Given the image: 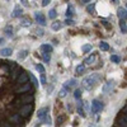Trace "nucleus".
Here are the masks:
<instances>
[{
  "instance_id": "nucleus-1",
  "label": "nucleus",
  "mask_w": 127,
  "mask_h": 127,
  "mask_svg": "<svg viewBox=\"0 0 127 127\" xmlns=\"http://www.w3.org/2000/svg\"><path fill=\"white\" fill-rule=\"evenodd\" d=\"M99 80H100V76L98 75V74H92V75H89V76H87L85 79H84L81 84H83V87L85 88L87 90H90V89H93V87Z\"/></svg>"
},
{
  "instance_id": "nucleus-2",
  "label": "nucleus",
  "mask_w": 127,
  "mask_h": 127,
  "mask_svg": "<svg viewBox=\"0 0 127 127\" xmlns=\"http://www.w3.org/2000/svg\"><path fill=\"white\" fill-rule=\"evenodd\" d=\"M32 112H33V104H32V103H27V104H24L23 107L19 109L18 114H19L23 120H28V118L31 117Z\"/></svg>"
},
{
  "instance_id": "nucleus-3",
  "label": "nucleus",
  "mask_w": 127,
  "mask_h": 127,
  "mask_svg": "<svg viewBox=\"0 0 127 127\" xmlns=\"http://www.w3.org/2000/svg\"><path fill=\"white\" fill-rule=\"evenodd\" d=\"M116 126H120V127H127V116L125 113H121L117 118H116L114 122Z\"/></svg>"
},
{
  "instance_id": "nucleus-4",
  "label": "nucleus",
  "mask_w": 127,
  "mask_h": 127,
  "mask_svg": "<svg viewBox=\"0 0 127 127\" xmlns=\"http://www.w3.org/2000/svg\"><path fill=\"white\" fill-rule=\"evenodd\" d=\"M102 109H103V103L100 100H98V99H94L92 102V109L90 111L93 113H99Z\"/></svg>"
},
{
  "instance_id": "nucleus-5",
  "label": "nucleus",
  "mask_w": 127,
  "mask_h": 127,
  "mask_svg": "<svg viewBox=\"0 0 127 127\" xmlns=\"http://www.w3.org/2000/svg\"><path fill=\"white\" fill-rule=\"evenodd\" d=\"M28 78H29V72L22 71L18 75V78H17V84H18V85H22V84H24V83L28 81Z\"/></svg>"
},
{
  "instance_id": "nucleus-6",
  "label": "nucleus",
  "mask_w": 127,
  "mask_h": 127,
  "mask_svg": "<svg viewBox=\"0 0 127 127\" xmlns=\"http://www.w3.org/2000/svg\"><path fill=\"white\" fill-rule=\"evenodd\" d=\"M33 100H34V98H33V95H32V94H23L22 97H20V98L18 99V102H19L20 104L33 103Z\"/></svg>"
},
{
  "instance_id": "nucleus-7",
  "label": "nucleus",
  "mask_w": 127,
  "mask_h": 127,
  "mask_svg": "<svg viewBox=\"0 0 127 127\" xmlns=\"http://www.w3.org/2000/svg\"><path fill=\"white\" fill-rule=\"evenodd\" d=\"M29 90H32V85H31V83H24V85L23 87H20V88H17L15 89V93H28Z\"/></svg>"
},
{
  "instance_id": "nucleus-8",
  "label": "nucleus",
  "mask_w": 127,
  "mask_h": 127,
  "mask_svg": "<svg viewBox=\"0 0 127 127\" xmlns=\"http://www.w3.org/2000/svg\"><path fill=\"white\" fill-rule=\"evenodd\" d=\"M34 19L37 20L41 26H46V18H45V15L42 14L41 12H36L34 13Z\"/></svg>"
},
{
  "instance_id": "nucleus-9",
  "label": "nucleus",
  "mask_w": 127,
  "mask_h": 127,
  "mask_svg": "<svg viewBox=\"0 0 127 127\" xmlns=\"http://www.w3.org/2000/svg\"><path fill=\"white\" fill-rule=\"evenodd\" d=\"M10 122H13V123H15V125H19V126H23V125H24L23 118L20 117L19 114H13L12 117H10Z\"/></svg>"
},
{
  "instance_id": "nucleus-10",
  "label": "nucleus",
  "mask_w": 127,
  "mask_h": 127,
  "mask_svg": "<svg viewBox=\"0 0 127 127\" xmlns=\"http://www.w3.org/2000/svg\"><path fill=\"white\" fill-rule=\"evenodd\" d=\"M48 112H50V107H43V108H41L39 111H38V120H41V121H43L45 120V117L48 114Z\"/></svg>"
},
{
  "instance_id": "nucleus-11",
  "label": "nucleus",
  "mask_w": 127,
  "mask_h": 127,
  "mask_svg": "<svg viewBox=\"0 0 127 127\" xmlns=\"http://www.w3.org/2000/svg\"><path fill=\"white\" fill-rule=\"evenodd\" d=\"M76 84H78L76 79H70V80L65 81V84H64V88H65L66 90H70V89H71V87H75Z\"/></svg>"
},
{
  "instance_id": "nucleus-12",
  "label": "nucleus",
  "mask_w": 127,
  "mask_h": 127,
  "mask_svg": "<svg viewBox=\"0 0 127 127\" xmlns=\"http://www.w3.org/2000/svg\"><path fill=\"white\" fill-rule=\"evenodd\" d=\"M112 90H113V81L105 83V85H104V88H103V92H104L105 94H108V93H111Z\"/></svg>"
},
{
  "instance_id": "nucleus-13",
  "label": "nucleus",
  "mask_w": 127,
  "mask_h": 127,
  "mask_svg": "<svg viewBox=\"0 0 127 127\" xmlns=\"http://www.w3.org/2000/svg\"><path fill=\"white\" fill-rule=\"evenodd\" d=\"M39 50L42 51V52H52V50H54V47H52L51 45H48V43H43V45H41V47H39Z\"/></svg>"
},
{
  "instance_id": "nucleus-14",
  "label": "nucleus",
  "mask_w": 127,
  "mask_h": 127,
  "mask_svg": "<svg viewBox=\"0 0 127 127\" xmlns=\"http://www.w3.org/2000/svg\"><path fill=\"white\" fill-rule=\"evenodd\" d=\"M18 72H22V69H20V66H19V65H18L15 69H13L12 71H10V74H12V75H10V78H12V79H17V78H18V75H19Z\"/></svg>"
},
{
  "instance_id": "nucleus-15",
  "label": "nucleus",
  "mask_w": 127,
  "mask_h": 127,
  "mask_svg": "<svg viewBox=\"0 0 127 127\" xmlns=\"http://www.w3.org/2000/svg\"><path fill=\"white\" fill-rule=\"evenodd\" d=\"M117 15L120 19H127V10L123 9V8H120L118 12H117Z\"/></svg>"
},
{
  "instance_id": "nucleus-16",
  "label": "nucleus",
  "mask_w": 127,
  "mask_h": 127,
  "mask_svg": "<svg viewBox=\"0 0 127 127\" xmlns=\"http://www.w3.org/2000/svg\"><path fill=\"white\" fill-rule=\"evenodd\" d=\"M13 54V50L12 48H3V50H0V55L4 56V57H8Z\"/></svg>"
},
{
  "instance_id": "nucleus-17",
  "label": "nucleus",
  "mask_w": 127,
  "mask_h": 127,
  "mask_svg": "<svg viewBox=\"0 0 127 127\" xmlns=\"http://www.w3.org/2000/svg\"><path fill=\"white\" fill-rule=\"evenodd\" d=\"M22 13H23L22 8L15 6V8H14V10H13V14H12V17H13V18H18V17H20V15H22Z\"/></svg>"
},
{
  "instance_id": "nucleus-18",
  "label": "nucleus",
  "mask_w": 127,
  "mask_h": 127,
  "mask_svg": "<svg viewBox=\"0 0 127 127\" xmlns=\"http://www.w3.org/2000/svg\"><path fill=\"white\" fill-rule=\"evenodd\" d=\"M62 22H60V20H56V22H54L52 23V26H51V28L54 29V31H60L61 28H62Z\"/></svg>"
},
{
  "instance_id": "nucleus-19",
  "label": "nucleus",
  "mask_w": 127,
  "mask_h": 127,
  "mask_svg": "<svg viewBox=\"0 0 127 127\" xmlns=\"http://www.w3.org/2000/svg\"><path fill=\"white\" fill-rule=\"evenodd\" d=\"M28 56V51L27 50H22L18 52V60H24Z\"/></svg>"
},
{
  "instance_id": "nucleus-20",
  "label": "nucleus",
  "mask_w": 127,
  "mask_h": 127,
  "mask_svg": "<svg viewBox=\"0 0 127 127\" xmlns=\"http://www.w3.org/2000/svg\"><path fill=\"white\" fill-rule=\"evenodd\" d=\"M72 14H74V6L71 4H69V6L66 9V18H71Z\"/></svg>"
},
{
  "instance_id": "nucleus-21",
  "label": "nucleus",
  "mask_w": 127,
  "mask_h": 127,
  "mask_svg": "<svg viewBox=\"0 0 127 127\" xmlns=\"http://www.w3.org/2000/svg\"><path fill=\"white\" fill-rule=\"evenodd\" d=\"M95 60H97V56L95 55H92L90 57H88V59H85V61H84V64L85 65H90V64H93Z\"/></svg>"
},
{
  "instance_id": "nucleus-22",
  "label": "nucleus",
  "mask_w": 127,
  "mask_h": 127,
  "mask_svg": "<svg viewBox=\"0 0 127 127\" xmlns=\"http://www.w3.org/2000/svg\"><path fill=\"white\" fill-rule=\"evenodd\" d=\"M120 27H121L122 33H127V27H126V22H125V19H120Z\"/></svg>"
},
{
  "instance_id": "nucleus-23",
  "label": "nucleus",
  "mask_w": 127,
  "mask_h": 127,
  "mask_svg": "<svg viewBox=\"0 0 127 127\" xmlns=\"http://www.w3.org/2000/svg\"><path fill=\"white\" fill-rule=\"evenodd\" d=\"M20 24L23 27H29L31 26V19L29 18H22L20 19Z\"/></svg>"
},
{
  "instance_id": "nucleus-24",
  "label": "nucleus",
  "mask_w": 127,
  "mask_h": 127,
  "mask_svg": "<svg viewBox=\"0 0 127 127\" xmlns=\"http://www.w3.org/2000/svg\"><path fill=\"white\" fill-rule=\"evenodd\" d=\"M79 100V103H78V112H79V114L81 116V117H84V111H83V102H81V99H78Z\"/></svg>"
},
{
  "instance_id": "nucleus-25",
  "label": "nucleus",
  "mask_w": 127,
  "mask_h": 127,
  "mask_svg": "<svg viewBox=\"0 0 127 127\" xmlns=\"http://www.w3.org/2000/svg\"><path fill=\"white\" fill-rule=\"evenodd\" d=\"M99 48L102 51H109V45L107 43V42H100V43H99Z\"/></svg>"
},
{
  "instance_id": "nucleus-26",
  "label": "nucleus",
  "mask_w": 127,
  "mask_h": 127,
  "mask_svg": "<svg viewBox=\"0 0 127 127\" xmlns=\"http://www.w3.org/2000/svg\"><path fill=\"white\" fill-rule=\"evenodd\" d=\"M42 57H43V61H45L46 64H48V62H50V60H51V55H50V52H42Z\"/></svg>"
},
{
  "instance_id": "nucleus-27",
  "label": "nucleus",
  "mask_w": 127,
  "mask_h": 127,
  "mask_svg": "<svg viewBox=\"0 0 127 127\" xmlns=\"http://www.w3.org/2000/svg\"><path fill=\"white\" fill-rule=\"evenodd\" d=\"M56 17H57V12H56L55 9H51L50 12H48V18L50 19H55Z\"/></svg>"
},
{
  "instance_id": "nucleus-28",
  "label": "nucleus",
  "mask_w": 127,
  "mask_h": 127,
  "mask_svg": "<svg viewBox=\"0 0 127 127\" xmlns=\"http://www.w3.org/2000/svg\"><path fill=\"white\" fill-rule=\"evenodd\" d=\"M29 78L32 79V81H33V84H34V87L36 88H38V85H39V83H38V80H37V78L33 75L32 72H29Z\"/></svg>"
},
{
  "instance_id": "nucleus-29",
  "label": "nucleus",
  "mask_w": 127,
  "mask_h": 127,
  "mask_svg": "<svg viewBox=\"0 0 127 127\" xmlns=\"http://www.w3.org/2000/svg\"><path fill=\"white\" fill-rule=\"evenodd\" d=\"M92 48H93V46H92V45H89V43H87V45H84V46L81 47L83 52H85V54H88L89 51H92Z\"/></svg>"
},
{
  "instance_id": "nucleus-30",
  "label": "nucleus",
  "mask_w": 127,
  "mask_h": 127,
  "mask_svg": "<svg viewBox=\"0 0 127 127\" xmlns=\"http://www.w3.org/2000/svg\"><path fill=\"white\" fill-rule=\"evenodd\" d=\"M4 32H5V33L8 34V37H13V27H12V26H9V27H6Z\"/></svg>"
},
{
  "instance_id": "nucleus-31",
  "label": "nucleus",
  "mask_w": 127,
  "mask_h": 127,
  "mask_svg": "<svg viewBox=\"0 0 127 127\" xmlns=\"http://www.w3.org/2000/svg\"><path fill=\"white\" fill-rule=\"evenodd\" d=\"M18 66V64L17 62H14V61H9L8 62V67H9V71H12L13 69H15Z\"/></svg>"
},
{
  "instance_id": "nucleus-32",
  "label": "nucleus",
  "mask_w": 127,
  "mask_h": 127,
  "mask_svg": "<svg viewBox=\"0 0 127 127\" xmlns=\"http://www.w3.org/2000/svg\"><path fill=\"white\" fill-rule=\"evenodd\" d=\"M84 70H85V67H84V65H78L76 66V69H75V71H76V74H83L84 72Z\"/></svg>"
},
{
  "instance_id": "nucleus-33",
  "label": "nucleus",
  "mask_w": 127,
  "mask_h": 127,
  "mask_svg": "<svg viewBox=\"0 0 127 127\" xmlns=\"http://www.w3.org/2000/svg\"><path fill=\"white\" fill-rule=\"evenodd\" d=\"M87 10H88L89 13H94V12H95V4H94V3L89 4V5L87 6Z\"/></svg>"
},
{
  "instance_id": "nucleus-34",
  "label": "nucleus",
  "mask_w": 127,
  "mask_h": 127,
  "mask_svg": "<svg viewBox=\"0 0 127 127\" xmlns=\"http://www.w3.org/2000/svg\"><path fill=\"white\" fill-rule=\"evenodd\" d=\"M111 61H112V62H116V64H120L121 59H120L117 55H112V56H111Z\"/></svg>"
},
{
  "instance_id": "nucleus-35",
  "label": "nucleus",
  "mask_w": 127,
  "mask_h": 127,
  "mask_svg": "<svg viewBox=\"0 0 127 127\" xmlns=\"http://www.w3.org/2000/svg\"><path fill=\"white\" fill-rule=\"evenodd\" d=\"M74 97H75L76 99H80L81 98V90L80 89H76L75 92H74Z\"/></svg>"
},
{
  "instance_id": "nucleus-36",
  "label": "nucleus",
  "mask_w": 127,
  "mask_h": 127,
  "mask_svg": "<svg viewBox=\"0 0 127 127\" xmlns=\"http://www.w3.org/2000/svg\"><path fill=\"white\" fill-rule=\"evenodd\" d=\"M41 84H43V85H46L47 81H46V75L45 72H41Z\"/></svg>"
},
{
  "instance_id": "nucleus-37",
  "label": "nucleus",
  "mask_w": 127,
  "mask_h": 127,
  "mask_svg": "<svg viewBox=\"0 0 127 127\" xmlns=\"http://www.w3.org/2000/svg\"><path fill=\"white\" fill-rule=\"evenodd\" d=\"M36 69H37L39 72H45V67H43V65H42V64H37Z\"/></svg>"
},
{
  "instance_id": "nucleus-38",
  "label": "nucleus",
  "mask_w": 127,
  "mask_h": 127,
  "mask_svg": "<svg viewBox=\"0 0 127 127\" xmlns=\"http://www.w3.org/2000/svg\"><path fill=\"white\" fill-rule=\"evenodd\" d=\"M66 93H67V90L64 88L62 90H60V93H59V97L60 98H64V97H66Z\"/></svg>"
},
{
  "instance_id": "nucleus-39",
  "label": "nucleus",
  "mask_w": 127,
  "mask_h": 127,
  "mask_svg": "<svg viewBox=\"0 0 127 127\" xmlns=\"http://www.w3.org/2000/svg\"><path fill=\"white\" fill-rule=\"evenodd\" d=\"M65 23H66L67 26H71V24H74V20H72V19H70V18H66Z\"/></svg>"
},
{
  "instance_id": "nucleus-40",
  "label": "nucleus",
  "mask_w": 127,
  "mask_h": 127,
  "mask_svg": "<svg viewBox=\"0 0 127 127\" xmlns=\"http://www.w3.org/2000/svg\"><path fill=\"white\" fill-rule=\"evenodd\" d=\"M102 24H103L105 28H111V24H108V22H107V20H102Z\"/></svg>"
},
{
  "instance_id": "nucleus-41",
  "label": "nucleus",
  "mask_w": 127,
  "mask_h": 127,
  "mask_svg": "<svg viewBox=\"0 0 127 127\" xmlns=\"http://www.w3.org/2000/svg\"><path fill=\"white\" fill-rule=\"evenodd\" d=\"M51 0H42V6H47Z\"/></svg>"
},
{
  "instance_id": "nucleus-42",
  "label": "nucleus",
  "mask_w": 127,
  "mask_h": 127,
  "mask_svg": "<svg viewBox=\"0 0 127 127\" xmlns=\"http://www.w3.org/2000/svg\"><path fill=\"white\" fill-rule=\"evenodd\" d=\"M37 34L38 36H43V29H37Z\"/></svg>"
},
{
  "instance_id": "nucleus-43",
  "label": "nucleus",
  "mask_w": 127,
  "mask_h": 127,
  "mask_svg": "<svg viewBox=\"0 0 127 127\" xmlns=\"http://www.w3.org/2000/svg\"><path fill=\"white\" fill-rule=\"evenodd\" d=\"M20 1H22V4L24 6H28V0H20Z\"/></svg>"
},
{
  "instance_id": "nucleus-44",
  "label": "nucleus",
  "mask_w": 127,
  "mask_h": 127,
  "mask_svg": "<svg viewBox=\"0 0 127 127\" xmlns=\"http://www.w3.org/2000/svg\"><path fill=\"white\" fill-rule=\"evenodd\" d=\"M4 42H5V39H4V38H0V45H3Z\"/></svg>"
},
{
  "instance_id": "nucleus-45",
  "label": "nucleus",
  "mask_w": 127,
  "mask_h": 127,
  "mask_svg": "<svg viewBox=\"0 0 127 127\" xmlns=\"http://www.w3.org/2000/svg\"><path fill=\"white\" fill-rule=\"evenodd\" d=\"M90 0H81V3H84V4H87V3H89Z\"/></svg>"
},
{
  "instance_id": "nucleus-46",
  "label": "nucleus",
  "mask_w": 127,
  "mask_h": 127,
  "mask_svg": "<svg viewBox=\"0 0 127 127\" xmlns=\"http://www.w3.org/2000/svg\"><path fill=\"white\" fill-rule=\"evenodd\" d=\"M113 1H117V0H113Z\"/></svg>"
},
{
  "instance_id": "nucleus-47",
  "label": "nucleus",
  "mask_w": 127,
  "mask_h": 127,
  "mask_svg": "<svg viewBox=\"0 0 127 127\" xmlns=\"http://www.w3.org/2000/svg\"><path fill=\"white\" fill-rule=\"evenodd\" d=\"M126 6H127V4H126Z\"/></svg>"
}]
</instances>
